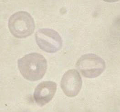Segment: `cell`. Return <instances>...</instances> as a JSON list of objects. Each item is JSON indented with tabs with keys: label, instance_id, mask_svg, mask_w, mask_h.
<instances>
[{
	"label": "cell",
	"instance_id": "cell-3",
	"mask_svg": "<svg viewBox=\"0 0 120 112\" xmlns=\"http://www.w3.org/2000/svg\"><path fill=\"white\" fill-rule=\"evenodd\" d=\"M76 67L85 77L95 78L101 75L105 68V61L94 54L81 56L78 60Z\"/></svg>",
	"mask_w": 120,
	"mask_h": 112
},
{
	"label": "cell",
	"instance_id": "cell-6",
	"mask_svg": "<svg viewBox=\"0 0 120 112\" xmlns=\"http://www.w3.org/2000/svg\"><path fill=\"white\" fill-rule=\"evenodd\" d=\"M57 90V84L52 81H44L35 89L34 98L38 105L42 107L51 101Z\"/></svg>",
	"mask_w": 120,
	"mask_h": 112
},
{
	"label": "cell",
	"instance_id": "cell-5",
	"mask_svg": "<svg viewBox=\"0 0 120 112\" xmlns=\"http://www.w3.org/2000/svg\"><path fill=\"white\" fill-rule=\"evenodd\" d=\"M82 85L81 77L76 70H70L63 75L61 79V87L67 96L75 97L81 90Z\"/></svg>",
	"mask_w": 120,
	"mask_h": 112
},
{
	"label": "cell",
	"instance_id": "cell-1",
	"mask_svg": "<svg viewBox=\"0 0 120 112\" xmlns=\"http://www.w3.org/2000/svg\"><path fill=\"white\" fill-rule=\"evenodd\" d=\"M18 67L22 77L30 81L41 79L47 69V62L44 56L38 53L25 55L18 60Z\"/></svg>",
	"mask_w": 120,
	"mask_h": 112
},
{
	"label": "cell",
	"instance_id": "cell-4",
	"mask_svg": "<svg viewBox=\"0 0 120 112\" xmlns=\"http://www.w3.org/2000/svg\"><path fill=\"white\" fill-rule=\"evenodd\" d=\"M35 39L39 48L49 53H56L62 47L63 40L60 35L52 29H39L35 34Z\"/></svg>",
	"mask_w": 120,
	"mask_h": 112
},
{
	"label": "cell",
	"instance_id": "cell-2",
	"mask_svg": "<svg viewBox=\"0 0 120 112\" xmlns=\"http://www.w3.org/2000/svg\"><path fill=\"white\" fill-rule=\"evenodd\" d=\"M8 27L11 34L18 39H23L32 35L34 31V21L25 11L18 12L10 17Z\"/></svg>",
	"mask_w": 120,
	"mask_h": 112
}]
</instances>
